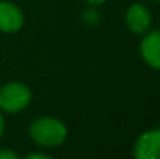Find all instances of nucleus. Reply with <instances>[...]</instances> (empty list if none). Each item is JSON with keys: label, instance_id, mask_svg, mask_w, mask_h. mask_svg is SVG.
I'll return each mask as SVG.
<instances>
[{"label": "nucleus", "instance_id": "1", "mask_svg": "<svg viewBox=\"0 0 160 159\" xmlns=\"http://www.w3.org/2000/svg\"><path fill=\"white\" fill-rule=\"evenodd\" d=\"M30 137L44 147H58L67 139V126L54 117H41L30 126Z\"/></svg>", "mask_w": 160, "mask_h": 159}, {"label": "nucleus", "instance_id": "2", "mask_svg": "<svg viewBox=\"0 0 160 159\" xmlns=\"http://www.w3.org/2000/svg\"><path fill=\"white\" fill-rule=\"evenodd\" d=\"M31 100V91L20 81H12L0 89V109L5 112H20Z\"/></svg>", "mask_w": 160, "mask_h": 159}, {"label": "nucleus", "instance_id": "3", "mask_svg": "<svg viewBox=\"0 0 160 159\" xmlns=\"http://www.w3.org/2000/svg\"><path fill=\"white\" fill-rule=\"evenodd\" d=\"M134 156L137 159H160V130H149L135 142Z\"/></svg>", "mask_w": 160, "mask_h": 159}, {"label": "nucleus", "instance_id": "4", "mask_svg": "<svg viewBox=\"0 0 160 159\" xmlns=\"http://www.w3.org/2000/svg\"><path fill=\"white\" fill-rule=\"evenodd\" d=\"M151 11L143 3H134L126 11V25L135 34H143L151 25Z\"/></svg>", "mask_w": 160, "mask_h": 159}, {"label": "nucleus", "instance_id": "5", "mask_svg": "<svg viewBox=\"0 0 160 159\" xmlns=\"http://www.w3.org/2000/svg\"><path fill=\"white\" fill-rule=\"evenodd\" d=\"M23 25V14L19 6L9 2H0V31L14 33Z\"/></svg>", "mask_w": 160, "mask_h": 159}, {"label": "nucleus", "instance_id": "6", "mask_svg": "<svg viewBox=\"0 0 160 159\" xmlns=\"http://www.w3.org/2000/svg\"><path fill=\"white\" fill-rule=\"evenodd\" d=\"M140 55L146 64L154 69H160V31L146 34L140 44Z\"/></svg>", "mask_w": 160, "mask_h": 159}, {"label": "nucleus", "instance_id": "7", "mask_svg": "<svg viewBox=\"0 0 160 159\" xmlns=\"http://www.w3.org/2000/svg\"><path fill=\"white\" fill-rule=\"evenodd\" d=\"M0 159H17V155L11 150H0Z\"/></svg>", "mask_w": 160, "mask_h": 159}, {"label": "nucleus", "instance_id": "8", "mask_svg": "<svg viewBox=\"0 0 160 159\" xmlns=\"http://www.w3.org/2000/svg\"><path fill=\"white\" fill-rule=\"evenodd\" d=\"M50 159V155H45V153H30L27 159Z\"/></svg>", "mask_w": 160, "mask_h": 159}, {"label": "nucleus", "instance_id": "9", "mask_svg": "<svg viewBox=\"0 0 160 159\" xmlns=\"http://www.w3.org/2000/svg\"><path fill=\"white\" fill-rule=\"evenodd\" d=\"M3 126H5V123H3V117H2V112H0V136L3 133Z\"/></svg>", "mask_w": 160, "mask_h": 159}, {"label": "nucleus", "instance_id": "10", "mask_svg": "<svg viewBox=\"0 0 160 159\" xmlns=\"http://www.w3.org/2000/svg\"><path fill=\"white\" fill-rule=\"evenodd\" d=\"M86 2H89V3H92V5H98V3H103V2H106V0H86Z\"/></svg>", "mask_w": 160, "mask_h": 159}, {"label": "nucleus", "instance_id": "11", "mask_svg": "<svg viewBox=\"0 0 160 159\" xmlns=\"http://www.w3.org/2000/svg\"><path fill=\"white\" fill-rule=\"evenodd\" d=\"M154 2H160V0H154Z\"/></svg>", "mask_w": 160, "mask_h": 159}]
</instances>
